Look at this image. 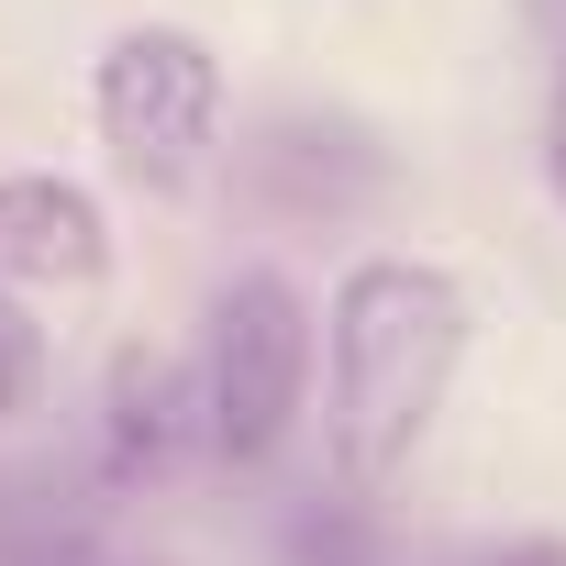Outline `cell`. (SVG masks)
Returning <instances> with one entry per match:
<instances>
[{
    "label": "cell",
    "mask_w": 566,
    "mask_h": 566,
    "mask_svg": "<svg viewBox=\"0 0 566 566\" xmlns=\"http://www.w3.org/2000/svg\"><path fill=\"white\" fill-rule=\"evenodd\" d=\"M467 367V290L433 255H356L323 312V444L345 489L411 478L444 389Z\"/></svg>",
    "instance_id": "6da1fadb"
},
{
    "label": "cell",
    "mask_w": 566,
    "mask_h": 566,
    "mask_svg": "<svg viewBox=\"0 0 566 566\" xmlns=\"http://www.w3.org/2000/svg\"><path fill=\"white\" fill-rule=\"evenodd\" d=\"M312 301L277 266H233L211 290V334H200V433L222 467H266L290 444L301 400H312Z\"/></svg>",
    "instance_id": "7a4b0ae2"
},
{
    "label": "cell",
    "mask_w": 566,
    "mask_h": 566,
    "mask_svg": "<svg viewBox=\"0 0 566 566\" xmlns=\"http://www.w3.org/2000/svg\"><path fill=\"white\" fill-rule=\"evenodd\" d=\"M90 123L134 189H189L222 145V56L189 23H123L90 67Z\"/></svg>",
    "instance_id": "3957f363"
},
{
    "label": "cell",
    "mask_w": 566,
    "mask_h": 566,
    "mask_svg": "<svg viewBox=\"0 0 566 566\" xmlns=\"http://www.w3.org/2000/svg\"><path fill=\"white\" fill-rule=\"evenodd\" d=\"M112 266V222L78 178H0V301L90 290Z\"/></svg>",
    "instance_id": "277c9868"
},
{
    "label": "cell",
    "mask_w": 566,
    "mask_h": 566,
    "mask_svg": "<svg viewBox=\"0 0 566 566\" xmlns=\"http://www.w3.org/2000/svg\"><path fill=\"white\" fill-rule=\"evenodd\" d=\"M200 433V356H156V345H123L112 356V389H101V455L112 478H167Z\"/></svg>",
    "instance_id": "5b68a950"
},
{
    "label": "cell",
    "mask_w": 566,
    "mask_h": 566,
    "mask_svg": "<svg viewBox=\"0 0 566 566\" xmlns=\"http://www.w3.org/2000/svg\"><path fill=\"white\" fill-rule=\"evenodd\" d=\"M34 389H45V334H34L23 301H0V422L34 411Z\"/></svg>",
    "instance_id": "8992f818"
},
{
    "label": "cell",
    "mask_w": 566,
    "mask_h": 566,
    "mask_svg": "<svg viewBox=\"0 0 566 566\" xmlns=\"http://www.w3.org/2000/svg\"><path fill=\"white\" fill-rule=\"evenodd\" d=\"M444 566H566V544H478V555H444Z\"/></svg>",
    "instance_id": "52a82bcc"
},
{
    "label": "cell",
    "mask_w": 566,
    "mask_h": 566,
    "mask_svg": "<svg viewBox=\"0 0 566 566\" xmlns=\"http://www.w3.org/2000/svg\"><path fill=\"white\" fill-rule=\"evenodd\" d=\"M522 34H533V45L566 67V0H522Z\"/></svg>",
    "instance_id": "ba28073f"
},
{
    "label": "cell",
    "mask_w": 566,
    "mask_h": 566,
    "mask_svg": "<svg viewBox=\"0 0 566 566\" xmlns=\"http://www.w3.org/2000/svg\"><path fill=\"white\" fill-rule=\"evenodd\" d=\"M544 178H555V200H566V90H555V112H544Z\"/></svg>",
    "instance_id": "9c48e42d"
}]
</instances>
